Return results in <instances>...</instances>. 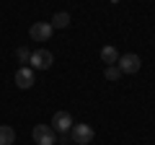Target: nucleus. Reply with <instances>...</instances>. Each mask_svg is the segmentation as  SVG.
Masks as SVG:
<instances>
[{
  "mask_svg": "<svg viewBox=\"0 0 155 145\" xmlns=\"http://www.w3.org/2000/svg\"><path fill=\"white\" fill-rule=\"evenodd\" d=\"M16 143V130L8 124H0V145H13Z\"/></svg>",
  "mask_w": 155,
  "mask_h": 145,
  "instance_id": "obj_8",
  "label": "nucleus"
},
{
  "mask_svg": "<svg viewBox=\"0 0 155 145\" xmlns=\"http://www.w3.org/2000/svg\"><path fill=\"white\" fill-rule=\"evenodd\" d=\"M52 62H54V57H52L49 49H36V52H31V57H28L31 70H49Z\"/></svg>",
  "mask_w": 155,
  "mask_h": 145,
  "instance_id": "obj_3",
  "label": "nucleus"
},
{
  "mask_svg": "<svg viewBox=\"0 0 155 145\" xmlns=\"http://www.w3.org/2000/svg\"><path fill=\"white\" fill-rule=\"evenodd\" d=\"M52 31H54V29L49 26V21H36V23H31V29H28V36H31L34 42H47L52 36Z\"/></svg>",
  "mask_w": 155,
  "mask_h": 145,
  "instance_id": "obj_6",
  "label": "nucleus"
},
{
  "mask_svg": "<svg viewBox=\"0 0 155 145\" xmlns=\"http://www.w3.org/2000/svg\"><path fill=\"white\" fill-rule=\"evenodd\" d=\"M49 26L52 29H67L70 26V16H67V13H54L52 21H49Z\"/></svg>",
  "mask_w": 155,
  "mask_h": 145,
  "instance_id": "obj_10",
  "label": "nucleus"
},
{
  "mask_svg": "<svg viewBox=\"0 0 155 145\" xmlns=\"http://www.w3.org/2000/svg\"><path fill=\"white\" fill-rule=\"evenodd\" d=\"M116 67L122 70V75H132V72H137L140 67H142V60H140V55H134V52H127V55H119Z\"/></svg>",
  "mask_w": 155,
  "mask_h": 145,
  "instance_id": "obj_2",
  "label": "nucleus"
},
{
  "mask_svg": "<svg viewBox=\"0 0 155 145\" xmlns=\"http://www.w3.org/2000/svg\"><path fill=\"white\" fill-rule=\"evenodd\" d=\"M16 55H18V60H21V62H28V57H31V52H28L26 47H18V49H16Z\"/></svg>",
  "mask_w": 155,
  "mask_h": 145,
  "instance_id": "obj_12",
  "label": "nucleus"
},
{
  "mask_svg": "<svg viewBox=\"0 0 155 145\" xmlns=\"http://www.w3.org/2000/svg\"><path fill=\"white\" fill-rule=\"evenodd\" d=\"M31 137H34V143H36V145H54L57 132L49 127V124H36L34 132H31Z\"/></svg>",
  "mask_w": 155,
  "mask_h": 145,
  "instance_id": "obj_4",
  "label": "nucleus"
},
{
  "mask_svg": "<svg viewBox=\"0 0 155 145\" xmlns=\"http://www.w3.org/2000/svg\"><path fill=\"white\" fill-rule=\"evenodd\" d=\"M34 83H36V78H34V70H31V67L23 65V67H18V70H16V86H18V88L26 91V88H31Z\"/></svg>",
  "mask_w": 155,
  "mask_h": 145,
  "instance_id": "obj_7",
  "label": "nucleus"
},
{
  "mask_svg": "<svg viewBox=\"0 0 155 145\" xmlns=\"http://www.w3.org/2000/svg\"><path fill=\"white\" fill-rule=\"evenodd\" d=\"M104 78H106V80H119V78H122V70H119L116 65H106Z\"/></svg>",
  "mask_w": 155,
  "mask_h": 145,
  "instance_id": "obj_11",
  "label": "nucleus"
},
{
  "mask_svg": "<svg viewBox=\"0 0 155 145\" xmlns=\"http://www.w3.org/2000/svg\"><path fill=\"white\" fill-rule=\"evenodd\" d=\"M101 60H104L106 65H116V60H119L116 47H104V49H101Z\"/></svg>",
  "mask_w": 155,
  "mask_h": 145,
  "instance_id": "obj_9",
  "label": "nucleus"
},
{
  "mask_svg": "<svg viewBox=\"0 0 155 145\" xmlns=\"http://www.w3.org/2000/svg\"><path fill=\"white\" fill-rule=\"evenodd\" d=\"M72 124H75V122H72V117H70V114H67V112H57L54 117H52V122H49V127L54 130L57 135H70V130H72Z\"/></svg>",
  "mask_w": 155,
  "mask_h": 145,
  "instance_id": "obj_5",
  "label": "nucleus"
},
{
  "mask_svg": "<svg viewBox=\"0 0 155 145\" xmlns=\"http://www.w3.org/2000/svg\"><path fill=\"white\" fill-rule=\"evenodd\" d=\"M67 137L72 140L75 145H88V143H93V137H96V132H93V127L91 124H72V130H70V135Z\"/></svg>",
  "mask_w": 155,
  "mask_h": 145,
  "instance_id": "obj_1",
  "label": "nucleus"
}]
</instances>
